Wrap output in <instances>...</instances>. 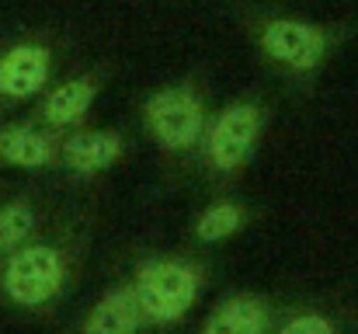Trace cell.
<instances>
[{
  "instance_id": "obj_1",
  "label": "cell",
  "mask_w": 358,
  "mask_h": 334,
  "mask_svg": "<svg viewBox=\"0 0 358 334\" xmlns=\"http://www.w3.org/2000/svg\"><path fill=\"white\" fill-rule=\"evenodd\" d=\"M136 300L153 324L181 321L199 296V272L185 261H150L136 272Z\"/></svg>"
},
{
  "instance_id": "obj_2",
  "label": "cell",
  "mask_w": 358,
  "mask_h": 334,
  "mask_svg": "<svg viewBox=\"0 0 358 334\" xmlns=\"http://www.w3.org/2000/svg\"><path fill=\"white\" fill-rule=\"evenodd\" d=\"M66 279V265L59 251L52 247H21L10 254L7 272H3V289L14 303L21 307H38L49 303Z\"/></svg>"
},
{
  "instance_id": "obj_3",
  "label": "cell",
  "mask_w": 358,
  "mask_h": 334,
  "mask_svg": "<svg viewBox=\"0 0 358 334\" xmlns=\"http://www.w3.org/2000/svg\"><path fill=\"white\" fill-rule=\"evenodd\" d=\"M257 42H261V49L275 63H282V67H289L296 74H306V70L320 67V60L331 49V35L324 28H317L310 21H296V18H275V21H268L261 28Z\"/></svg>"
},
{
  "instance_id": "obj_4",
  "label": "cell",
  "mask_w": 358,
  "mask_h": 334,
  "mask_svg": "<svg viewBox=\"0 0 358 334\" xmlns=\"http://www.w3.org/2000/svg\"><path fill=\"white\" fill-rule=\"evenodd\" d=\"M146 122L167 150H188L202 132V102L188 88H167L146 102Z\"/></svg>"
},
{
  "instance_id": "obj_5",
  "label": "cell",
  "mask_w": 358,
  "mask_h": 334,
  "mask_svg": "<svg viewBox=\"0 0 358 334\" xmlns=\"http://www.w3.org/2000/svg\"><path fill=\"white\" fill-rule=\"evenodd\" d=\"M257 136H261V109L257 105H234L213 122V129L206 136V157L220 171H237L247 164Z\"/></svg>"
},
{
  "instance_id": "obj_6",
  "label": "cell",
  "mask_w": 358,
  "mask_h": 334,
  "mask_svg": "<svg viewBox=\"0 0 358 334\" xmlns=\"http://www.w3.org/2000/svg\"><path fill=\"white\" fill-rule=\"evenodd\" d=\"M49 49L35 46V42H21L10 46L0 56V95L7 98H31L38 88H45L49 81Z\"/></svg>"
},
{
  "instance_id": "obj_7",
  "label": "cell",
  "mask_w": 358,
  "mask_h": 334,
  "mask_svg": "<svg viewBox=\"0 0 358 334\" xmlns=\"http://www.w3.org/2000/svg\"><path fill=\"white\" fill-rule=\"evenodd\" d=\"M122 153V139L115 132H77L63 143V160L80 171V174H94L105 171L119 160Z\"/></svg>"
},
{
  "instance_id": "obj_8",
  "label": "cell",
  "mask_w": 358,
  "mask_h": 334,
  "mask_svg": "<svg viewBox=\"0 0 358 334\" xmlns=\"http://www.w3.org/2000/svg\"><path fill=\"white\" fill-rule=\"evenodd\" d=\"M139 321L143 307L136 300V289H115L91 310L84 334H136Z\"/></svg>"
},
{
  "instance_id": "obj_9",
  "label": "cell",
  "mask_w": 358,
  "mask_h": 334,
  "mask_svg": "<svg viewBox=\"0 0 358 334\" xmlns=\"http://www.w3.org/2000/svg\"><path fill=\"white\" fill-rule=\"evenodd\" d=\"M268 331V307L257 296H234L213 310L202 334H264Z\"/></svg>"
},
{
  "instance_id": "obj_10",
  "label": "cell",
  "mask_w": 358,
  "mask_h": 334,
  "mask_svg": "<svg viewBox=\"0 0 358 334\" xmlns=\"http://www.w3.org/2000/svg\"><path fill=\"white\" fill-rule=\"evenodd\" d=\"M94 95H98L94 81H87V77L66 81V84H59V88L45 98L42 115H45L52 125H77V122L87 115L91 102H94Z\"/></svg>"
},
{
  "instance_id": "obj_11",
  "label": "cell",
  "mask_w": 358,
  "mask_h": 334,
  "mask_svg": "<svg viewBox=\"0 0 358 334\" xmlns=\"http://www.w3.org/2000/svg\"><path fill=\"white\" fill-rule=\"evenodd\" d=\"M52 157H56L52 143L28 125H10V129L0 132V160H7V164L45 167V164H52Z\"/></svg>"
},
{
  "instance_id": "obj_12",
  "label": "cell",
  "mask_w": 358,
  "mask_h": 334,
  "mask_svg": "<svg viewBox=\"0 0 358 334\" xmlns=\"http://www.w3.org/2000/svg\"><path fill=\"white\" fill-rule=\"evenodd\" d=\"M240 226H243V209L234 206V202H223V206H213V209L202 213L195 233H199V240L213 244V240H227L230 233H237Z\"/></svg>"
},
{
  "instance_id": "obj_13",
  "label": "cell",
  "mask_w": 358,
  "mask_h": 334,
  "mask_svg": "<svg viewBox=\"0 0 358 334\" xmlns=\"http://www.w3.org/2000/svg\"><path fill=\"white\" fill-rule=\"evenodd\" d=\"M35 226V213L24 202H10L0 209V251H17Z\"/></svg>"
},
{
  "instance_id": "obj_14",
  "label": "cell",
  "mask_w": 358,
  "mask_h": 334,
  "mask_svg": "<svg viewBox=\"0 0 358 334\" xmlns=\"http://www.w3.org/2000/svg\"><path fill=\"white\" fill-rule=\"evenodd\" d=\"M278 334H334V324L320 314H303V317L289 321Z\"/></svg>"
}]
</instances>
